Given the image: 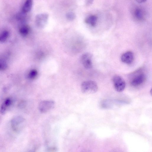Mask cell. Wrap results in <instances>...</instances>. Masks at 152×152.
I'll list each match as a JSON object with an SVG mask.
<instances>
[{
    "instance_id": "14",
    "label": "cell",
    "mask_w": 152,
    "mask_h": 152,
    "mask_svg": "<svg viewBox=\"0 0 152 152\" xmlns=\"http://www.w3.org/2000/svg\"><path fill=\"white\" fill-rule=\"evenodd\" d=\"M134 14L136 17L139 20H142L144 18L143 12L140 8H137L135 10Z\"/></svg>"
},
{
    "instance_id": "20",
    "label": "cell",
    "mask_w": 152,
    "mask_h": 152,
    "mask_svg": "<svg viewBox=\"0 0 152 152\" xmlns=\"http://www.w3.org/2000/svg\"><path fill=\"white\" fill-rule=\"evenodd\" d=\"M139 3H142L145 2L147 0H136Z\"/></svg>"
},
{
    "instance_id": "3",
    "label": "cell",
    "mask_w": 152,
    "mask_h": 152,
    "mask_svg": "<svg viewBox=\"0 0 152 152\" xmlns=\"http://www.w3.org/2000/svg\"><path fill=\"white\" fill-rule=\"evenodd\" d=\"M54 105L55 102L53 100H43L40 102L38 107L40 112L45 113L52 109Z\"/></svg>"
},
{
    "instance_id": "9",
    "label": "cell",
    "mask_w": 152,
    "mask_h": 152,
    "mask_svg": "<svg viewBox=\"0 0 152 152\" xmlns=\"http://www.w3.org/2000/svg\"><path fill=\"white\" fill-rule=\"evenodd\" d=\"M12 103V100L9 98L5 99L0 106V113L1 114L5 113L8 108Z\"/></svg>"
},
{
    "instance_id": "8",
    "label": "cell",
    "mask_w": 152,
    "mask_h": 152,
    "mask_svg": "<svg viewBox=\"0 0 152 152\" xmlns=\"http://www.w3.org/2000/svg\"><path fill=\"white\" fill-rule=\"evenodd\" d=\"M146 77L145 75L140 74L134 78L131 82V84L134 86H137L142 84L145 81Z\"/></svg>"
},
{
    "instance_id": "12",
    "label": "cell",
    "mask_w": 152,
    "mask_h": 152,
    "mask_svg": "<svg viewBox=\"0 0 152 152\" xmlns=\"http://www.w3.org/2000/svg\"><path fill=\"white\" fill-rule=\"evenodd\" d=\"M19 32L20 34L23 37L27 36L29 32V28L26 25H24L21 26L19 28Z\"/></svg>"
},
{
    "instance_id": "13",
    "label": "cell",
    "mask_w": 152,
    "mask_h": 152,
    "mask_svg": "<svg viewBox=\"0 0 152 152\" xmlns=\"http://www.w3.org/2000/svg\"><path fill=\"white\" fill-rule=\"evenodd\" d=\"M9 33L7 30L3 31L0 34V42H3L6 41L8 39Z\"/></svg>"
},
{
    "instance_id": "1",
    "label": "cell",
    "mask_w": 152,
    "mask_h": 152,
    "mask_svg": "<svg viewBox=\"0 0 152 152\" xmlns=\"http://www.w3.org/2000/svg\"><path fill=\"white\" fill-rule=\"evenodd\" d=\"M82 92L86 94L95 93L97 91L98 86L97 83L93 81L87 80L83 82L81 86Z\"/></svg>"
},
{
    "instance_id": "16",
    "label": "cell",
    "mask_w": 152,
    "mask_h": 152,
    "mask_svg": "<svg viewBox=\"0 0 152 152\" xmlns=\"http://www.w3.org/2000/svg\"><path fill=\"white\" fill-rule=\"evenodd\" d=\"M37 75V71L34 69L30 71L28 75V77L30 79H34Z\"/></svg>"
},
{
    "instance_id": "6",
    "label": "cell",
    "mask_w": 152,
    "mask_h": 152,
    "mask_svg": "<svg viewBox=\"0 0 152 152\" xmlns=\"http://www.w3.org/2000/svg\"><path fill=\"white\" fill-rule=\"evenodd\" d=\"M24 121V118L21 116H17L14 117L11 121V125L13 129L15 131H18Z\"/></svg>"
},
{
    "instance_id": "17",
    "label": "cell",
    "mask_w": 152,
    "mask_h": 152,
    "mask_svg": "<svg viewBox=\"0 0 152 152\" xmlns=\"http://www.w3.org/2000/svg\"><path fill=\"white\" fill-rule=\"evenodd\" d=\"M7 67V64L6 61L3 59H0V70H4Z\"/></svg>"
},
{
    "instance_id": "19",
    "label": "cell",
    "mask_w": 152,
    "mask_h": 152,
    "mask_svg": "<svg viewBox=\"0 0 152 152\" xmlns=\"http://www.w3.org/2000/svg\"><path fill=\"white\" fill-rule=\"evenodd\" d=\"M94 0H86V3L87 5H89L91 4L93 1Z\"/></svg>"
},
{
    "instance_id": "7",
    "label": "cell",
    "mask_w": 152,
    "mask_h": 152,
    "mask_svg": "<svg viewBox=\"0 0 152 152\" xmlns=\"http://www.w3.org/2000/svg\"><path fill=\"white\" fill-rule=\"evenodd\" d=\"M134 59V55L133 53L130 51L126 52L123 53L121 57V61L126 64L132 63Z\"/></svg>"
},
{
    "instance_id": "11",
    "label": "cell",
    "mask_w": 152,
    "mask_h": 152,
    "mask_svg": "<svg viewBox=\"0 0 152 152\" xmlns=\"http://www.w3.org/2000/svg\"><path fill=\"white\" fill-rule=\"evenodd\" d=\"M97 21V17L95 15H91L87 17L85 20L86 23L91 26H96Z\"/></svg>"
},
{
    "instance_id": "4",
    "label": "cell",
    "mask_w": 152,
    "mask_h": 152,
    "mask_svg": "<svg viewBox=\"0 0 152 152\" xmlns=\"http://www.w3.org/2000/svg\"><path fill=\"white\" fill-rule=\"evenodd\" d=\"M48 19V15L45 13L39 14L37 15L35 18V23L39 28H43L46 25Z\"/></svg>"
},
{
    "instance_id": "2",
    "label": "cell",
    "mask_w": 152,
    "mask_h": 152,
    "mask_svg": "<svg viewBox=\"0 0 152 152\" xmlns=\"http://www.w3.org/2000/svg\"><path fill=\"white\" fill-rule=\"evenodd\" d=\"M113 82L115 90L118 92H121L124 89L126 83L124 79L118 75L114 76L113 78Z\"/></svg>"
},
{
    "instance_id": "5",
    "label": "cell",
    "mask_w": 152,
    "mask_h": 152,
    "mask_svg": "<svg viewBox=\"0 0 152 152\" xmlns=\"http://www.w3.org/2000/svg\"><path fill=\"white\" fill-rule=\"evenodd\" d=\"M92 55L88 53L83 54L81 56V61L84 67L87 69L91 68L92 66Z\"/></svg>"
},
{
    "instance_id": "18",
    "label": "cell",
    "mask_w": 152,
    "mask_h": 152,
    "mask_svg": "<svg viewBox=\"0 0 152 152\" xmlns=\"http://www.w3.org/2000/svg\"><path fill=\"white\" fill-rule=\"evenodd\" d=\"M66 17L68 20L71 21L75 19L76 15L73 12H69L66 14Z\"/></svg>"
},
{
    "instance_id": "10",
    "label": "cell",
    "mask_w": 152,
    "mask_h": 152,
    "mask_svg": "<svg viewBox=\"0 0 152 152\" xmlns=\"http://www.w3.org/2000/svg\"><path fill=\"white\" fill-rule=\"evenodd\" d=\"M33 5V0H26L22 7L21 11L27 13L31 10Z\"/></svg>"
},
{
    "instance_id": "15",
    "label": "cell",
    "mask_w": 152,
    "mask_h": 152,
    "mask_svg": "<svg viewBox=\"0 0 152 152\" xmlns=\"http://www.w3.org/2000/svg\"><path fill=\"white\" fill-rule=\"evenodd\" d=\"M26 16V13L21 11L16 15V18L18 20L23 21L24 20Z\"/></svg>"
}]
</instances>
